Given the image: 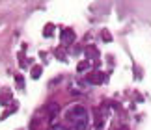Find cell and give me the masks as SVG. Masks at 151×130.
<instances>
[{
  "label": "cell",
  "instance_id": "1",
  "mask_svg": "<svg viewBox=\"0 0 151 130\" xmlns=\"http://www.w3.org/2000/svg\"><path fill=\"white\" fill-rule=\"evenodd\" d=\"M67 119L71 121L75 130H88V111L84 106H73L67 111Z\"/></svg>",
  "mask_w": 151,
  "mask_h": 130
},
{
  "label": "cell",
  "instance_id": "2",
  "mask_svg": "<svg viewBox=\"0 0 151 130\" xmlns=\"http://www.w3.org/2000/svg\"><path fill=\"white\" fill-rule=\"evenodd\" d=\"M50 130H69L67 126H63V125H56V126H52Z\"/></svg>",
  "mask_w": 151,
  "mask_h": 130
}]
</instances>
